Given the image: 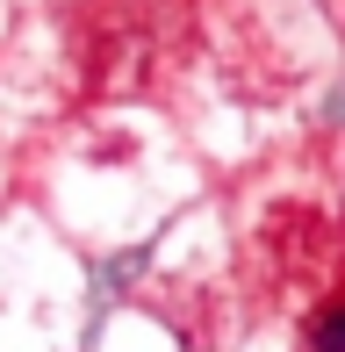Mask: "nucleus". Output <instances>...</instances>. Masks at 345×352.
Wrapping results in <instances>:
<instances>
[{"label":"nucleus","instance_id":"obj_1","mask_svg":"<svg viewBox=\"0 0 345 352\" xmlns=\"http://www.w3.org/2000/svg\"><path fill=\"white\" fill-rule=\"evenodd\" d=\"M309 352H345V302L317 309V324H309Z\"/></svg>","mask_w":345,"mask_h":352}]
</instances>
